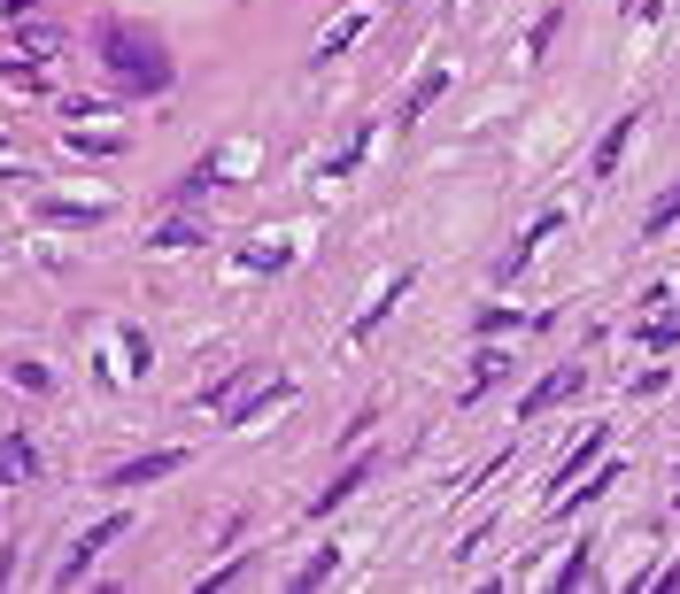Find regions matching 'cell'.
Segmentation results:
<instances>
[{
  "mask_svg": "<svg viewBox=\"0 0 680 594\" xmlns=\"http://www.w3.org/2000/svg\"><path fill=\"white\" fill-rule=\"evenodd\" d=\"M572 386H580V363H564V371H549V379H541V386H533V394L518 402V417H541V410H557V402H564Z\"/></svg>",
  "mask_w": 680,
  "mask_h": 594,
  "instance_id": "obj_2",
  "label": "cell"
},
{
  "mask_svg": "<svg viewBox=\"0 0 680 594\" xmlns=\"http://www.w3.org/2000/svg\"><path fill=\"white\" fill-rule=\"evenodd\" d=\"M642 340H650V348H658V355H666V348H680V316H658V324H650V332H642Z\"/></svg>",
  "mask_w": 680,
  "mask_h": 594,
  "instance_id": "obj_10",
  "label": "cell"
},
{
  "mask_svg": "<svg viewBox=\"0 0 680 594\" xmlns=\"http://www.w3.org/2000/svg\"><path fill=\"white\" fill-rule=\"evenodd\" d=\"M101 70H109V85L124 93V101H148V93H163L170 85V54L156 31H140V23H101Z\"/></svg>",
  "mask_w": 680,
  "mask_h": 594,
  "instance_id": "obj_1",
  "label": "cell"
},
{
  "mask_svg": "<svg viewBox=\"0 0 680 594\" xmlns=\"http://www.w3.org/2000/svg\"><path fill=\"white\" fill-rule=\"evenodd\" d=\"M596 447H603V425H588V433H580V441L564 447V463H557V486H549V494H564V486H572V479H580V471H588V455H596Z\"/></svg>",
  "mask_w": 680,
  "mask_h": 594,
  "instance_id": "obj_4",
  "label": "cell"
},
{
  "mask_svg": "<svg viewBox=\"0 0 680 594\" xmlns=\"http://www.w3.org/2000/svg\"><path fill=\"white\" fill-rule=\"evenodd\" d=\"M666 224H680V185H673V193H658V209H650V232H666Z\"/></svg>",
  "mask_w": 680,
  "mask_h": 594,
  "instance_id": "obj_11",
  "label": "cell"
},
{
  "mask_svg": "<svg viewBox=\"0 0 680 594\" xmlns=\"http://www.w3.org/2000/svg\"><path fill=\"white\" fill-rule=\"evenodd\" d=\"M178 463H186V447H156V455H140V463H117L109 479H117V486H148V479H163Z\"/></svg>",
  "mask_w": 680,
  "mask_h": 594,
  "instance_id": "obj_3",
  "label": "cell"
},
{
  "mask_svg": "<svg viewBox=\"0 0 680 594\" xmlns=\"http://www.w3.org/2000/svg\"><path fill=\"white\" fill-rule=\"evenodd\" d=\"M333 564H340L333 548H326V556H310V572H302V580H294V587H326V580H333Z\"/></svg>",
  "mask_w": 680,
  "mask_h": 594,
  "instance_id": "obj_13",
  "label": "cell"
},
{
  "mask_svg": "<svg viewBox=\"0 0 680 594\" xmlns=\"http://www.w3.org/2000/svg\"><path fill=\"white\" fill-rule=\"evenodd\" d=\"M363 23H371V16H363V8H348V16H340L333 31H326V39H318V54H340V47H348V39H356V31H363Z\"/></svg>",
  "mask_w": 680,
  "mask_h": 594,
  "instance_id": "obj_8",
  "label": "cell"
},
{
  "mask_svg": "<svg viewBox=\"0 0 680 594\" xmlns=\"http://www.w3.org/2000/svg\"><path fill=\"white\" fill-rule=\"evenodd\" d=\"M402 294H410V271H394V279H387V286L371 294V309L356 316V332H348V340H363V332H371V324H379V316H387V309H394V301H402Z\"/></svg>",
  "mask_w": 680,
  "mask_h": 594,
  "instance_id": "obj_5",
  "label": "cell"
},
{
  "mask_svg": "<svg viewBox=\"0 0 680 594\" xmlns=\"http://www.w3.org/2000/svg\"><path fill=\"white\" fill-rule=\"evenodd\" d=\"M31 471H39V455H31V447H23V441H0V486H23Z\"/></svg>",
  "mask_w": 680,
  "mask_h": 594,
  "instance_id": "obj_6",
  "label": "cell"
},
{
  "mask_svg": "<svg viewBox=\"0 0 680 594\" xmlns=\"http://www.w3.org/2000/svg\"><path fill=\"white\" fill-rule=\"evenodd\" d=\"M240 263H256V271H263V263H287V240H256Z\"/></svg>",
  "mask_w": 680,
  "mask_h": 594,
  "instance_id": "obj_12",
  "label": "cell"
},
{
  "mask_svg": "<svg viewBox=\"0 0 680 594\" xmlns=\"http://www.w3.org/2000/svg\"><path fill=\"white\" fill-rule=\"evenodd\" d=\"M201 240V224L193 217H170V224H156V248H193Z\"/></svg>",
  "mask_w": 680,
  "mask_h": 594,
  "instance_id": "obj_9",
  "label": "cell"
},
{
  "mask_svg": "<svg viewBox=\"0 0 680 594\" xmlns=\"http://www.w3.org/2000/svg\"><path fill=\"white\" fill-rule=\"evenodd\" d=\"M627 140H634V117H619V124L603 132V148H596V178H611V170H619V154H627Z\"/></svg>",
  "mask_w": 680,
  "mask_h": 594,
  "instance_id": "obj_7",
  "label": "cell"
}]
</instances>
